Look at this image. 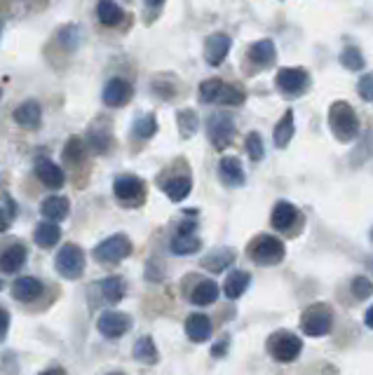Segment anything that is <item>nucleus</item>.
<instances>
[{"mask_svg": "<svg viewBox=\"0 0 373 375\" xmlns=\"http://www.w3.org/2000/svg\"><path fill=\"white\" fill-rule=\"evenodd\" d=\"M328 127H331L333 136L343 143L355 141L360 134V120H357L355 108L348 101H336L328 108Z\"/></svg>", "mask_w": 373, "mask_h": 375, "instance_id": "obj_1", "label": "nucleus"}, {"mask_svg": "<svg viewBox=\"0 0 373 375\" xmlns=\"http://www.w3.org/2000/svg\"><path fill=\"white\" fill-rule=\"evenodd\" d=\"M249 254H251V258L256 266H277V263L284 261V254H287V249H284L282 239L273 237V234H261V237H256L251 242V246H249Z\"/></svg>", "mask_w": 373, "mask_h": 375, "instance_id": "obj_2", "label": "nucleus"}, {"mask_svg": "<svg viewBox=\"0 0 373 375\" xmlns=\"http://www.w3.org/2000/svg\"><path fill=\"white\" fill-rule=\"evenodd\" d=\"M301 350H303L301 338L289 333V331H277V333L268 338V352L275 362H282V364L296 362L301 357Z\"/></svg>", "mask_w": 373, "mask_h": 375, "instance_id": "obj_3", "label": "nucleus"}, {"mask_svg": "<svg viewBox=\"0 0 373 375\" xmlns=\"http://www.w3.org/2000/svg\"><path fill=\"white\" fill-rule=\"evenodd\" d=\"M301 326L308 335L312 338H321V335H328L333 328V314H331V307L326 303H314L310 305L308 310L303 312V319H301Z\"/></svg>", "mask_w": 373, "mask_h": 375, "instance_id": "obj_4", "label": "nucleus"}, {"mask_svg": "<svg viewBox=\"0 0 373 375\" xmlns=\"http://www.w3.org/2000/svg\"><path fill=\"white\" fill-rule=\"evenodd\" d=\"M54 268H57V272H59L64 279H78L80 275H83V270H85V254H83V249H80L78 244L61 246L59 254H57Z\"/></svg>", "mask_w": 373, "mask_h": 375, "instance_id": "obj_5", "label": "nucleus"}, {"mask_svg": "<svg viewBox=\"0 0 373 375\" xmlns=\"http://www.w3.org/2000/svg\"><path fill=\"white\" fill-rule=\"evenodd\" d=\"M131 254V242L124 234H113L94 249V258L99 263H120Z\"/></svg>", "mask_w": 373, "mask_h": 375, "instance_id": "obj_6", "label": "nucleus"}, {"mask_svg": "<svg viewBox=\"0 0 373 375\" xmlns=\"http://www.w3.org/2000/svg\"><path fill=\"white\" fill-rule=\"evenodd\" d=\"M113 193L120 202L136 207V204H141V200L146 197V183L134 174H122L113 183Z\"/></svg>", "mask_w": 373, "mask_h": 375, "instance_id": "obj_7", "label": "nucleus"}, {"mask_svg": "<svg viewBox=\"0 0 373 375\" xmlns=\"http://www.w3.org/2000/svg\"><path fill=\"white\" fill-rule=\"evenodd\" d=\"M207 134H209V141L214 148L223 150L228 148L232 143V136H235V122H232L230 115H211V120L207 124Z\"/></svg>", "mask_w": 373, "mask_h": 375, "instance_id": "obj_8", "label": "nucleus"}, {"mask_svg": "<svg viewBox=\"0 0 373 375\" xmlns=\"http://www.w3.org/2000/svg\"><path fill=\"white\" fill-rule=\"evenodd\" d=\"M275 83H277V90L280 92L289 94V97H296V94L308 90L310 76L305 69H282V71H277Z\"/></svg>", "mask_w": 373, "mask_h": 375, "instance_id": "obj_9", "label": "nucleus"}, {"mask_svg": "<svg viewBox=\"0 0 373 375\" xmlns=\"http://www.w3.org/2000/svg\"><path fill=\"white\" fill-rule=\"evenodd\" d=\"M97 328H99V333L106 338H120L131 328V317L124 312H115V310L101 312L97 319Z\"/></svg>", "mask_w": 373, "mask_h": 375, "instance_id": "obj_10", "label": "nucleus"}, {"mask_svg": "<svg viewBox=\"0 0 373 375\" xmlns=\"http://www.w3.org/2000/svg\"><path fill=\"white\" fill-rule=\"evenodd\" d=\"M35 176H38V181L49 190H59L66 183L61 167L54 165L52 160H38V165H35Z\"/></svg>", "mask_w": 373, "mask_h": 375, "instance_id": "obj_11", "label": "nucleus"}, {"mask_svg": "<svg viewBox=\"0 0 373 375\" xmlns=\"http://www.w3.org/2000/svg\"><path fill=\"white\" fill-rule=\"evenodd\" d=\"M230 52V38L225 33H214L207 38V45H204V59H207L209 66H221L223 59Z\"/></svg>", "mask_w": 373, "mask_h": 375, "instance_id": "obj_12", "label": "nucleus"}, {"mask_svg": "<svg viewBox=\"0 0 373 375\" xmlns=\"http://www.w3.org/2000/svg\"><path fill=\"white\" fill-rule=\"evenodd\" d=\"M131 99V85L122 78H113L111 83L104 87V104L111 108H120L129 104Z\"/></svg>", "mask_w": 373, "mask_h": 375, "instance_id": "obj_13", "label": "nucleus"}, {"mask_svg": "<svg viewBox=\"0 0 373 375\" xmlns=\"http://www.w3.org/2000/svg\"><path fill=\"white\" fill-rule=\"evenodd\" d=\"M42 120V108L38 101H24L14 110V122L24 129H38Z\"/></svg>", "mask_w": 373, "mask_h": 375, "instance_id": "obj_14", "label": "nucleus"}, {"mask_svg": "<svg viewBox=\"0 0 373 375\" xmlns=\"http://www.w3.org/2000/svg\"><path fill=\"white\" fill-rule=\"evenodd\" d=\"M218 174H221V179L225 186H244L247 176H244V169H242V162L237 157H223L221 165H218Z\"/></svg>", "mask_w": 373, "mask_h": 375, "instance_id": "obj_15", "label": "nucleus"}, {"mask_svg": "<svg viewBox=\"0 0 373 375\" xmlns=\"http://www.w3.org/2000/svg\"><path fill=\"white\" fill-rule=\"evenodd\" d=\"M186 335L193 343H204L211 338V321L207 314H190L186 319Z\"/></svg>", "mask_w": 373, "mask_h": 375, "instance_id": "obj_16", "label": "nucleus"}, {"mask_svg": "<svg viewBox=\"0 0 373 375\" xmlns=\"http://www.w3.org/2000/svg\"><path fill=\"white\" fill-rule=\"evenodd\" d=\"M69 211H71V202L61 195L47 197V200H42V204H40V214L47 220H52V223L64 220L66 216H69Z\"/></svg>", "mask_w": 373, "mask_h": 375, "instance_id": "obj_17", "label": "nucleus"}, {"mask_svg": "<svg viewBox=\"0 0 373 375\" xmlns=\"http://www.w3.org/2000/svg\"><path fill=\"white\" fill-rule=\"evenodd\" d=\"M26 263V246L21 244H12L7 246L3 254H0V270L7 272V275H14L24 268Z\"/></svg>", "mask_w": 373, "mask_h": 375, "instance_id": "obj_18", "label": "nucleus"}, {"mask_svg": "<svg viewBox=\"0 0 373 375\" xmlns=\"http://www.w3.org/2000/svg\"><path fill=\"white\" fill-rule=\"evenodd\" d=\"M298 220V209L291 202H277L273 209V216H270V223H273L275 230H289Z\"/></svg>", "mask_w": 373, "mask_h": 375, "instance_id": "obj_19", "label": "nucleus"}, {"mask_svg": "<svg viewBox=\"0 0 373 375\" xmlns=\"http://www.w3.org/2000/svg\"><path fill=\"white\" fill-rule=\"evenodd\" d=\"M249 284H251V277H249V272H244V270H232L230 275L225 277V284H223L225 298L237 300L239 296H244V291L249 289Z\"/></svg>", "mask_w": 373, "mask_h": 375, "instance_id": "obj_20", "label": "nucleus"}, {"mask_svg": "<svg viewBox=\"0 0 373 375\" xmlns=\"http://www.w3.org/2000/svg\"><path fill=\"white\" fill-rule=\"evenodd\" d=\"M40 293H42V284H40V279H35V277H19L17 282L12 284V296L21 300V303L35 300Z\"/></svg>", "mask_w": 373, "mask_h": 375, "instance_id": "obj_21", "label": "nucleus"}, {"mask_svg": "<svg viewBox=\"0 0 373 375\" xmlns=\"http://www.w3.org/2000/svg\"><path fill=\"white\" fill-rule=\"evenodd\" d=\"M33 239L40 249H52V246L59 244L61 227L57 223H52V220H42V223H38V227H35Z\"/></svg>", "mask_w": 373, "mask_h": 375, "instance_id": "obj_22", "label": "nucleus"}, {"mask_svg": "<svg viewBox=\"0 0 373 375\" xmlns=\"http://www.w3.org/2000/svg\"><path fill=\"white\" fill-rule=\"evenodd\" d=\"M218 284L211 282V279H202L200 284L195 286L193 293H190V303L197 305V307H204V305H211L218 300Z\"/></svg>", "mask_w": 373, "mask_h": 375, "instance_id": "obj_23", "label": "nucleus"}, {"mask_svg": "<svg viewBox=\"0 0 373 375\" xmlns=\"http://www.w3.org/2000/svg\"><path fill=\"white\" fill-rule=\"evenodd\" d=\"M160 186H162V190L172 202H181V200H186L190 195V190H193V181H190L188 176H174V179L160 183Z\"/></svg>", "mask_w": 373, "mask_h": 375, "instance_id": "obj_24", "label": "nucleus"}, {"mask_svg": "<svg viewBox=\"0 0 373 375\" xmlns=\"http://www.w3.org/2000/svg\"><path fill=\"white\" fill-rule=\"evenodd\" d=\"M294 131H296V127H294V110H287V113L282 115V120L277 122L275 134H273L277 148H287L289 141L294 138Z\"/></svg>", "mask_w": 373, "mask_h": 375, "instance_id": "obj_25", "label": "nucleus"}, {"mask_svg": "<svg viewBox=\"0 0 373 375\" xmlns=\"http://www.w3.org/2000/svg\"><path fill=\"white\" fill-rule=\"evenodd\" d=\"M97 14H99V21L104 26H118L122 21V17H124L122 7L115 3V0H99Z\"/></svg>", "mask_w": 373, "mask_h": 375, "instance_id": "obj_26", "label": "nucleus"}, {"mask_svg": "<svg viewBox=\"0 0 373 375\" xmlns=\"http://www.w3.org/2000/svg\"><path fill=\"white\" fill-rule=\"evenodd\" d=\"M275 45H273V40H259V42H254L251 47H249V59H251L254 64H259V66H270L275 61Z\"/></svg>", "mask_w": 373, "mask_h": 375, "instance_id": "obj_27", "label": "nucleus"}, {"mask_svg": "<svg viewBox=\"0 0 373 375\" xmlns=\"http://www.w3.org/2000/svg\"><path fill=\"white\" fill-rule=\"evenodd\" d=\"M200 246H202V242H200V237H195L193 232H190V234H177V237L172 239V244H170L174 256H190V254L200 251Z\"/></svg>", "mask_w": 373, "mask_h": 375, "instance_id": "obj_28", "label": "nucleus"}, {"mask_svg": "<svg viewBox=\"0 0 373 375\" xmlns=\"http://www.w3.org/2000/svg\"><path fill=\"white\" fill-rule=\"evenodd\" d=\"M235 261V251L232 249H218V251H211L207 258L202 261V268H207L211 272H221Z\"/></svg>", "mask_w": 373, "mask_h": 375, "instance_id": "obj_29", "label": "nucleus"}, {"mask_svg": "<svg viewBox=\"0 0 373 375\" xmlns=\"http://www.w3.org/2000/svg\"><path fill=\"white\" fill-rule=\"evenodd\" d=\"M85 160V141L80 136H71L64 145V162L71 167H78Z\"/></svg>", "mask_w": 373, "mask_h": 375, "instance_id": "obj_30", "label": "nucleus"}, {"mask_svg": "<svg viewBox=\"0 0 373 375\" xmlns=\"http://www.w3.org/2000/svg\"><path fill=\"white\" fill-rule=\"evenodd\" d=\"M155 131H158V120L153 113L138 115L134 124H131V134L136 138H150V136H155Z\"/></svg>", "mask_w": 373, "mask_h": 375, "instance_id": "obj_31", "label": "nucleus"}, {"mask_svg": "<svg viewBox=\"0 0 373 375\" xmlns=\"http://www.w3.org/2000/svg\"><path fill=\"white\" fill-rule=\"evenodd\" d=\"M101 286V296H104L108 303H120L124 298V284L120 277H106Z\"/></svg>", "mask_w": 373, "mask_h": 375, "instance_id": "obj_32", "label": "nucleus"}, {"mask_svg": "<svg viewBox=\"0 0 373 375\" xmlns=\"http://www.w3.org/2000/svg\"><path fill=\"white\" fill-rule=\"evenodd\" d=\"M134 359L136 362H143V364H155L158 362L155 343H153L150 338H138L134 345Z\"/></svg>", "mask_w": 373, "mask_h": 375, "instance_id": "obj_33", "label": "nucleus"}, {"mask_svg": "<svg viewBox=\"0 0 373 375\" xmlns=\"http://www.w3.org/2000/svg\"><path fill=\"white\" fill-rule=\"evenodd\" d=\"M223 80H218V78H209V80H204V83L200 85V99L204 101V104H216V99H218V94H221L223 90Z\"/></svg>", "mask_w": 373, "mask_h": 375, "instance_id": "obj_34", "label": "nucleus"}, {"mask_svg": "<svg viewBox=\"0 0 373 375\" xmlns=\"http://www.w3.org/2000/svg\"><path fill=\"white\" fill-rule=\"evenodd\" d=\"M244 101V92L237 90V87H230V85H223L221 94H218L216 104H223V106H239Z\"/></svg>", "mask_w": 373, "mask_h": 375, "instance_id": "obj_35", "label": "nucleus"}, {"mask_svg": "<svg viewBox=\"0 0 373 375\" xmlns=\"http://www.w3.org/2000/svg\"><path fill=\"white\" fill-rule=\"evenodd\" d=\"M179 117V131L184 138H190L197 131V117L193 110H181V113L177 115Z\"/></svg>", "mask_w": 373, "mask_h": 375, "instance_id": "obj_36", "label": "nucleus"}, {"mask_svg": "<svg viewBox=\"0 0 373 375\" xmlns=\"http://www.w3.org/2000/svg\"><path fill=\"white\" fill-rule=\"evenodd\" d=\"M341 61L348 71H362L364 69V56L357 47H345L341 54Z\"/></svg>", "mask_w": 373, "mask_h": 375, "instance_id": "obj_37", "label": "nucleus"}, {"mask_svg": "<svg viewBox=\"0 0 373 375\" xmlns=\"http://www.w3.org/2000/svg\"><path fill=\"white\" fill-rule=\"evenodd\" d=\"M350 289H353V296L357 300H367V298H371V293H373V282L369 277H355Z\"/></svg>", "mask_w": 373, "mask_h": 375, "instance_id": "obj_38", "label": "nucleus"}, {"mask_svg": "<svg viewBox=\"0 0 373 375\" xmlns=\"http://www.w3.org/2000/svg\"><path fill=\"white\" fill-rule=\"evenodd\" d=\"M247 153H249V157H251L254 162L263 160V155H266V148H263V138H261V134L251 131V134L247 136Z\"/></svg>", "mask_w": 373, "mask_h": 375, "instance_id": "obj_39", "label": "nucleus"}, {"mask_svg": "<svg viewBox=\"0 0 373 375\" xmlns=\"http://www.w3.org/2000/svg\"><path fill=\"white\" fill-rule=\"evenodd\" d=\"M87 143H90L97 153H106V150H108V145H111V136H108V131H97V129H92L90 134H87Z\"/></svg>", "mask_w": 373, "mask_h": 375, "instance_id": "obj_40", "label": "nucleus"}, {"mask_svg": "<svg viewBox=\"0 0 373 375\" xmlns=\"http://www.w3.org/2000/svg\"><path fill=\"white\" fill-rule=\"evenodd\" d=\"M355 155V162L357 165H362L364 160H369V157H373V129L369 131L367 136H364V141L357 145V150L353 153Z\"/></svg>", "mask_w": 373, "mask_h": 375, "instance_id": "obj_41", "label": "nucleus"}, {"mask_svg": "<svg viewBox=\"0 0 373 375\" xmlns=\"http://www.w3.org/2000/svg\"><path fill=\"white\" fill-rule=\"evenodd\" d=\"M59 42L66 49H76L80 42V28L78 26H66L59 31Z\"/></svg>", "mask_w": 373, "mask_h": 375, "instance_id": "obj_42", "label": "nucleus"}, {"mask_svg": "<svg viewBox=\"0 0 373 375\" xmlns=\"http://www.w3.org/2000/svg\"><path fill=\"white\" fill-rule=\"evenodd\" d=\"M360 94L364 101H373V73H367L360 80Z\"/></svg>", "mask_w": 373, "mask_h": 375, "instance_id": "obj_43", "label": "nucleus"}, {"mask_svg": "<svg viewBox=\"0 0 373 375\" xmlns=\"http://www.w3.org/2000/svg\"><path fill=\"white\" fill-rule=\"evenodd\" d=\"M7 328H10V314H7L3 307H0V343L7 338Z\"/></svg>", "mask_w": 373, "mask_h": 375, "instance_id": "obj_44", "label": "nucleus"}, {"mask_svg": "<svg viewBox=\"0 0 373 375\" xmlns=\"http://www.w3.org/2000/svg\"><path fill=\"white\" fill-rule=\"evenodd\" d=\"M10 220H12V218H10V214L0 209V232H5L7 227H10Z\"/></svg>", "mask_w": 373, "mask_h": 375, "instance_id": "obj_45", "label": "nucleus"}, {"mask_svg": "<svg viewBox=\"0 0 373 375\" xmlns=\"http://www.w3.org/2000/svg\"><path fill=\"white\" fill-rule=\"evenodd\" d=\"M225 347H228V343L214 345V350H211V355H214V357H223V355H225Z\"/></svg>", "mask_w": 373, "mask_h": 375, "instance_id": "obj_46", "label": "nucleus"}, {"mask_svg": "<svg viewBox=\"0 0 373 375\" xmlns=\"http://www.w3.org/2000/svg\"><path fill=\"white\" fill-rule=\"evenodd\" d=\"M364 323H367L369 328H373V307H369L367 314H364Z\"/></svg>", "mask_w": 373, "mask_h": 375, "instance_id": "obj_47", "label": "nucleus"}, {"mask_svg": "<svg viewBox=\"0 0 373 375\" xmlns=\"http://www.w3.org/2000/svg\"><path fill=\"white\" fill-rule=\"evenodd\" d=\"M162 3H165V0H146V5H148V7H153V10H155V7H160Z\"/></svg>", "mask_w": 373, "mask_h": 375, "instance_id": "obj_48", "label": "nucleus"}, {"mask_svg": "<svg viewBox=\"0 0 373 375\" xmlns=\"http://www.w3.org/2000/svg\"><path fill=\"white\" fill-rule=\"evenodd\" d=\"M38 375H61V371H59V369H49V371H42V373H38Z\"/></svg>", "mask_w": 373, "mask_h": 375, "instance_id": "obj_49", "label": "nucleus"}, {"mask_svg": "<svg viewBox=\"0 0 373 375\" xmlns=\"http://www.w3.org/2000/svg\"><path fill=\"white\" fill-rule=\"evenodd\" d=\"M108 375H124V373H108Z\"/></svg>", "mask_w": 373, "mask_h": 375, "instance_id": "obj_50", "label": "nucleus"}, {"mask_svg": "<svg viewBox=\"0 0 373 375\" xmlns=\"http://www.w3.org/2000/svg\"><path fill=\"white\" fill-rule=\"evenodd\" d=\"M371 242H373V227H371Z\"/></svg>", "mask_w": 373, "mask_h": 375, "instance_id": "obj_51", "label": "nucleus"}, {"mask_svg": "<svg viewBox=\"0 0 373 375\" xmlns=\"http://www.w3.org/2000/svg\"><path fill=\"white\" fill-rule=\"evenodd\" d=\"M0 289H3V282H0Z\"/></svg>", "mask_w": 373, "mask_h": 375, "instance_id": "obj_52", "label": "nucleus"}, {"mask_svg": "<svg viewBox=\"0 0 373 375\" xmlns=\"http://www.w3.org/2000/svg\"><path fill=\"white\" fill-rule=\"evenodd\" d=\"M0 33H3V31H0Z\"/></svg>", "mask_w": 373, "mask_h": 375, "instance_id": "obj_53", "label": "nucleus"}]
</instances>
